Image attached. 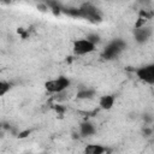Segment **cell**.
Returning <instances> with one entry per match:
<instances>
[{
  "mask_svg": "<svg viewBox=\"0 0 154 154\" xmlns=\"http://www.w3.org/2000/svg\"><path fill=\"white\" fill-rule=\"evenodd\" d=\"M114 101H116V96L114 95H111V94L102 95L99 99V106L103 111H109L114 106Z\"/></svg>",
  "mask_w": 154,
  "mask_h": 154,
  "instance_id": "cell-7",
  "label": "cell"
},
{
  "mask_svg": "<svg viewBox=\"0 0 154 154\" xmlns=\"http://www.w3.org/2000/svg\"><path fill=\"white\" fill-rule=\"evenodd\" d=\"M125 47V43L122 41V40H116V41H112L103 51V55L105 58L107 59H112V58H116Z\"/></svg>",
  "mask_w": 154,
  "mask_h": 154,
  "instance_id": "cell-5",
  "label": "cell"
},
{
  "mask_svg": "<svg viewBox=\"0 0 154 154\" xmlns=\"http://www.w3.org/2000/svg\"><path fill=\"white\" fill-rule=\"evenodd\" d=\"M96 49V45L90 42L88 38H78L72 45V51L75 55H85Z\"/></svg>",
  "mask_w": 154,
  "mask_h": 154,
  "instance_id": "cell-3",
  "label": "cell"
},
{
  "mask_svg": "<svg viewBox=\"0 0 154 154\" xmlns=\"http://www.w3.org/2000/svg\"><path fill=\"white\" fill-rule=\"evenodd\" d=\"M85 38H88V40H89L90 42H93L94 45H96V43L100 41V36L96 35V34H89V35H87Z\"/></svg>",
  "mask_w": 154,
  "mask_h": 154,
  "instance_id": "cell-12",
  "label": "cell"
},
{
  "mask_svg": "<svg viewBox=\"0 0 154 154\" xmlns=\"http://www.w3.org/2000/svg\"><path fill=\"white\" fill-rule=\"evenodd\" d=\"M95 95V90L93 89H81L78 93H77V99H81V100H85V99H91L94 97Z\"/></svg>",
  "mask_w": 154,
  "mask_h": 154,
  "instance_id": "cell-10",
  "label": "cell"
},
{
  "mask_svg": "<svg viewBox=\"0 0 154 154\" xmlns=\"http://www.w3.org/2000/svg\"><path fill=\"white\" fill-rule=\"evenodd\" d=\"M106 148L99 143H89L84 147L83 154H105Z\"/></svg>",
  "mask_w": 154,
  "mask_h": 154,
  "instance_id": "cell-8",
  "label": "cell"
},
{
  "mask_svg": "<svg viewBox=\"0 0 154 154\" xmlns=\"http://www.w3.org/2000/svg\"><path fill=\"white\" fill-rule=\"evenodd\" d=\"M10 89H11L10 82H6V81L0 82V96H4L7 91H10Z\"/></svg>",
  "mask_w": 154,
  "mask_h": 154,
  "instance_id": "cell-11",
  "label": "cell"
},
{
  "mask_svg": "<svg viewBox=\"0 0 154 154\" xmlns=\"http://www.w3.org/2000/svg\"><path fill=\"white\" fill-rule=\"evenodd\" d=\"M96 131V128L93 123L90 122H83L81 125H79V132L83 135V136H91L94 135Z\"/></svg>",
  "mask_w": 154,
  "mask_h": 154,
  "instance_id": "cell-9",
  "label": "cell"
},
{
  "mask_svg": "<svg viewBox=\"0 0 154 154\" xmlns=\"http://www.w3.org/2000/svg\"><path fill=\"white\" fill-rule=\"evenodd\" d=\"M152 35V30L149 26H142V28H137L134 30V37L136 40L137 43H144L148 41V38Z\"/></svg>",
  "mask_w": 154,
  "mask_h": 154,
  "instance_id": "cell-6",
  "label": "cell"
},
{
  "mask_svg": "<svg viewBox=\"0 0 154 154\" xmlns=\"http://www.w3.org/2000/svg\"><path fill=\"white\" fill-rule=\"evenodd\" d=\"M78 12H79V17L84 18L91 23H99L101 22V14L99 12V10L90 2L87 4H82L78 7Z\"/></svg>",
  "mask_w": 154,
  "mask_h": 154,
  "instance_id": "cell-2",
  "label": "cell"
},
{
  "mask_svg": "<svg viewBox=\"0 0 154 154\" xmlns=\"http://www.w3.org/2000/svg\"><path fill=\"white\" fill-rule=\"evenodd\" d=\"M152 129H153V135H154V125L152 126Z\"/></svg>",
  "mask_w": 154,
  "mask_h": 154,
  "instance_id": "cell-13",
  "label": "cell"
},
{
  "mask_svg": "<svg viewBox=\"0 0 154 154\" xmlns=\"http://www.w3.org/2000/svg\"><path fill=\"white\" fill-rule=\"evenodd\" d=\"M70 84H71V82L67 77L60 76L58 78L47 81L45 83V89L48 93H52V94H60V93L65 91L70 87Z\"/></svg>",
  "mask_w": 154,
  "mask_h": 154,
  "instance_id": "cell-1",
  "label": "cell"
},
{
  "mask_svg": "<svg viewBox=\"0 0 154 154\" xmlns=\"http://www.w3.org/2000/svg\"><path fill=\"white\" fill-rule=\"evenodd\" d=\"M137 78L146 84L154 85V63L143 65L135 71Z\"/></svg>",
  "mask_w": 154,
  "mask_h": 154,
  "instance_id": "cell-4",
  "label": "cell"
}]
</instances>
